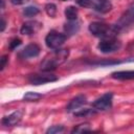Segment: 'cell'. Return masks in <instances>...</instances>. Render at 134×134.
<instances>
[{"mask_svg":"<svg viewBox=\"0 0 134 134\" xmlns=\"http://www.w3.org/2000/svg\"><path fill=\"white\" fill-rule=\"evenodd\" d=\"M69 51L68 49H55L51 54L46 57L44 61L41 63V70L49 72L51 70H54L59 65L63 64L67 58H68Z\"/></svg>","mask_w":134,"mask_h":134,"instance_id":"cell-1","label":"cell"},{"mask_svg":"<svg viewBox=\"0 0 134 134\" xmlns=\"http://www.w3.org/2000/svg\"><path fill=\"white\" fill-rule=\"evenodd\" d=\"M89 31L98 38L102 39H108V38H114L117 34L113 25H108L102 22H92L89 24Z\"/></svg>","mask_w":134,"mask_h":134,"instance_id":"cell-2","label":"cell"},{"mask_svg":"<svg viewBox=\"0 0 134 134\" xmlns=\"http://www.w3.org/2000/svg\"><path fill=\"white\" fill-rule=\"evenodd\" d=\"M77 4L102 14H106L112 8V3L110 0H77Z\"/></svg>","mask_w":134,"mask_h":134,"instance_id":"cell-3","label":"cell"},{"mask_svg":"<svg viewBox=\"0 0 134 134\" xmlns=\"http://www.w3.org/2000/svg\"><path fill=\"white\" fill-rule=\"evenodd\" d=\"M134 25V6L129 7L119 18V20L113 25L117 34L128 30Z\"/></svg>","mask_w":134,"mask_h":134,"instance_id":"cell-4","label":"cell"},{"mask_svg":"<svg viewBox=\"0 0 134 134\" xmlns=\"http://www.w3.org/2000/svg\"><path fill=\"white\" fill-rule=\"evenodd\" d=\"M66 38H67L66 35L52 30V31H49L48 35L46 36L45 43H46L48 48H50V49H58V48H60L64 44V42L66 41Z\"/></svg>","mask_w":134,"mask_h":134,"instance_id":"cell-5","label":"cell"},{"mask_svg":"<svg viewBox=\"0 0 134 134\" xmlns=\"http://www.w3.org/2000/svg\"><path fill=\"white\" fill-rule=\"evenodd\" d=\"M120 47H121V43L114 38L102 39V41L97 44V49L103 53L114 52V51L118 50Z\"/></svg>","mask_w":134,"mask_h":134,"instance_id":"cell-6","label":"cell"},{"mask_svg":"<svg viewBox=\"0 0 134 134\" xmlns=\"http://www.w3.org/2000/svg\"><path fill=\"white\" fill-rule=\"evenodd\" d=\"M58 81V76H55L54 74L48 73L46 71H44L43 73H35V74H30L28 76V82L31 85H43L46 83H51V82H55Z\"/></svg>","mask_w":134,"mask_h":134,"instance_id":"cell-7","label":"cell"},{"mask_svg":"<svg viewBox=\"0 0 134 134\" xmlns=\"http://www.w3.org/2000/svg\"><path fill=\"white\" fill-rule=\"evenodd\" d=\"M112 99H113V94L111 92H107V93L103 94L100 97L96 98L93 102L92 106L95 110L106 111L112 107Z\"/></svg>","mask_w":134,"mask_h":134,"instance_id":"cell-8","label":"cell"},{"mask_svg":"<svg viewBox=\"0 0 134 134\" xmlns=\"http://www.w3.org/2000/svg\"><path fill=\"white\" fill-rule=\"evenodd\" d=\"M40 47L37 44H28L25 46L19 53V57L22 59H30V58H36L40 54Z\"/></svg>","mask_w":134,"mask_h":134,"instance_id":"cell-9","label":"cell"},{"mask_svg":"<svg viewBox=\"0 0 134 134\" xmlns=\"http://www.w3.org/2000/svg\"><path fill=\"white\" fill-rule=\"evenodd\" d=\"M22 116H23V111L17 110L7 116H4L1 120V122H2V125L6 126V127H12V126L17 125L22 119Z\"/></svg>","mask_w":134,"mask_h":134,"instance_id":"cell-10","label":"cell"},{"mask_svg":"<svg viewBox=\"0 0 134 134\" xmlns=\"http://www.w3.org/2000/svg\"><path fill=\"white\" fill-rule=\"evenodd\" d=\"M42 24L40 22H37V21H29V22H25L21 29H20V32L22 35H26V36H30L32 34H35L36 31H38L40 28H41Z\"/></svg>","mask_w":134,"mask_h":134,"instance_id":"cell-11","label":"cell"},{"mask_svg":"<svg viewBox=\"0 0 134 134\" xmlns=\"http://www.w3.org/2000/svg\"><path fill=\"white\" fill-rule=\"evenodd\" d=\"M86 102H87V97H86L85 95H83V94H80V95L73 97V98L69 102V104H68L67 107H66V110H67V112L75 111V110H77L79 108H81L83 105H85Z\"/></svg>","mask_w":134,"mask_h":134,"instance_id":"cell-12","label":"cell"},{"mask_svg":"<svg viewBox=\"0 0 134 134\" xmlns=\"http://www.w3.org/2000/svg\"><path fill=\"white\" fill-rule=\"evenodd\" d=\"M111 76L115 80H134V70H126V71H115L111 73Z\"/></svg>","mask_w":134,"mask_h":134,"instance_id":"cell-13","label":"cell"},{"mask_svg":"<svg viewBox=\"0 0 134 134\" xmlns=\"http://www.w3.org/2000/svg\"><path fill=\"white\" fill-rule=\"evenodd\" d=\"M80 29V24L76 20L73 21H69L64 25V30L68 36H72L75 35Z\"/></svg>","mask_w":134,"mask_h":134,"instance_id":"cell-14","label":"cell"},{"mask_svg":"<svg viewBox=\"0 0 134 134\" xmlns=\"http://www.w3.org/2000/svg\"><path fill=\"white\" fill-rule=\"evenodd\" d=\"M65 17L69 20V21H73L76 20L77 18V8L75 6H67L65 8Z\"/></svg>","mask_w":134,"mask_h":134,"instance_id":"cell-15","label":"cell"},{"mask_svg":"<svg viewBox=\"0 0 134 134\" xmlns=\"http://www.w3.org/2000/svg\"><path fill=\"white\" fill-rule=\"evenodd\" d=\"M43 95L41 93H38V92H32V91H28L24 94L23 98L27 102H35V100H38L40 98H42Z\"/></svg>","mask_w":134,"mask_h":134,"instance_id":"cell-16","label":"cell"},{"mask_svg":"<svg viewBox=\"0 0 134 134\" xmlns=\"http://www.w3.org/2000/svg\"><path fill=\"white\" fill-rule=\"evenodd\" d=\"M40 13V9L36 6H27L23 10V15L25 17H34Z\"/></svg>","mask_w":134,"mask_h":134,"instance_id":"cell-17","label":"cell"},{"mask_svg":"<svg viewBox=\"0 0 134 134\" xmlns=\"http://www.w3.org/2000/svg\"><path fill=\"white\" fill-rule=\"evenodd\" d=\"M45 12H46V14L49 17L53 18L55 16V14H57V6H55V4H53V3L46 4L45 5Z\"/></svg>","mask_w":134,"mask_h":134,"instance_id":"cell-18","label":"cell"},{"mask_svg":"<svg viewBox=\"0 0 134 134\" xmlns=\"http://www.w3.org/2000/svg\"><path fill=\"white\" fill-rule=\"evenodd\" d=\"M89 131H91L89 124H83V125H79L75 128H73L71 132L72 133H83V132H89Z\"/></svg>","mask_w":134,"mask_h":134,"instance_id":"cell-19","label":"cell"},{"mask_svg":"<svg viewBox=\"0 0 134 134\" xmlns=\"http://www.w3.org/2000/svg\"><path fill=\"white\" fill-rule=\"evenodd\" d=\"M95 112H94V110H91V109H82V110H80V111H77V112H74V115L75 116H87V115H89V114H94Z\"/></svg>","mask_w":134,"mask_h":134,"instance_id":"cell-20","label":"cell"},{"mask_svg":"<svg viewBox=\"0 0 134 134\" xmlns=\"http://www.w3.org/2000/svg\"><path fill=\"white\" fill-rule=\"evenodd\" d=\"M63 131H64L63 126H52L46 131V133L47 134H54V133H60V132H63Z\"/></svg>","mask_w":134,"mask_h":134,"instance_id":"cell-21","label":"cell"},{"mask_svg":"<svg viewBox=\"0 0 134 134\" xmlns=\"http://www.w3.org/2000/svg\"><path fill=\"white\" fill-rule=\"evenodd\" d=\"M21 43H22V41H21L20 39H18V38L13 39V40L9 42V49H10V50L16 49L18 46H20V45H21Z\"/></svg>","mask_w":134,"mask_h":134,"instance_id":"cell-22","label":"cell"},{"mask_svg":"<svg viewBox=\"0 0 134 134\" xmlns=\"http://www.w3.org/2000/svg\"><path fill=\"white\" fill-rule=\"evenodd\" d=\"M29 0H10V2L14 4V5H22V4H25L26 2H28Z\"/></svg>","mask_w":134,"mask_h":134,"instance_id":"cell-23","label":"cell"},{"mask_svg":"<svg viewBox=\"0 0 134 134\" xmlns=\"http://www.w3.org/2000/svg\"><path fill=\"white\" fill-rule=\"evenodd\" d=\"M6 62H7V57H6V55H3V57L1 58V64H0V69H1V70L4 69V67H5V65H6Z\"/></svg>","mask_w":134,"mask_h":134,"instance_id":"cell-24","label":"cell"},{"mask_svg":"<svg viewBox=\"0 0 134 134\" xmlns=\"http://www.w3.org/2000/svg\"><path fill=\"white\" fill-rule=\"evenodd\" d=\"M5 25H6V22H5L4 18L2 17V18H1V31H3V30L5 29Z\"/></svg>","mask_w":134,"mask_h":134,"instance_id":"cell-25","label":"cell"},{"mask_svg":"<svg viewBox=\"0 0 134 134\" xmlns=\"http://www.w3.org/2000/svg\"><path fill=\"white\" fill-rule=\"evenodd\" d=\"M62 1H67V0H62Z\"/></svg>","mask_w":134,"mask_h":134,"instance_id":"cell-26","label":"cell"}]
</instances>
